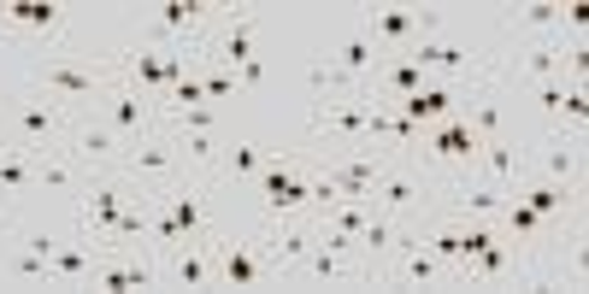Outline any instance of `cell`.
Here are the masks:
<instances>
[{
    "instance_id": "1",
    "label": "cell",
    "mask_w": 589,
    "mask_h": 294,
    "mask_svg": "<svg viewBox=\"0 0 589 294\" xmlns=\"http://www.w3.org/2000/svg\"><path fill=\"white\" fill-rule=\"evenodd\" d=\"M112 71L119 65H95V59H83V53H71L60 48V41H48V53L30 59V71H24V88H36V95H48V100H60V107H95L100 95L112 88Z\"/></svg>"
},
{
    "instance_id": "2",
    "label": "cell",
    "mask_w": 589,
    "mask_h": 294,
    "mask_svg": "<svg viewBox=\"0 0 589 294\" xmlns=\"http://www.w3.org/2000/svg\"><path fill=\"white\" fill-rule=\"evenodd\" d=\"M0 118H7V147H24V154H41V147L71 136V107L36 95V88L7 95V100H0Z\"/></svg>"
},
{
    "instance_id": "3",
    "label": "cell",
    "mask_w": 589,
    "mask_h": 294,
    "mask_svg": "<svg viewBox=\"0 0 589 294\" xmlns=\"http://www.w3.org/2000/svg\"><path fill=\"white\" fill-rule=\"evenodd\" d=\"M378 212H390L395 224H413V218H425V206H430V183L419 171H413V159H383V171H378Z\"/></svg>"
},
{
    "instance_id": "4",
    "label": "cell",
    "mask_w": 589,
    "mask_h": 294,
    "mask_svg": "<svg viewBox=\"0 0 589 294\" xmlns=\"http://www.w3.org/2000/svg\"><path fill=\"white\" fill-rule=\"evenodd\" d=\"M260 24H266L260 12H236V19L224 24V36H212V41H207L212 53H200V59H212L219 71H230V77H236V71L254 59V41H260Z\"/></svg>"
},
{
    "instance_id": "5",
    "label": "cell",
    "mask_w": 589,
    "mask_h": 294,
    "mask_svg": "<svg viewBox=\"0 0 589 294\" xmlns=\"http://www.w3.org/2000/svg\"><path fill=\"white\" fill-rule=\"evenodd\" d=\"M154 200H160L165 212L177 218V230L189 235V242H207V235H212V218H207V188H200V183H183V176H177V183H165Z\"/></svg>"
},
{
    "instance_id": "6",
    "label": "cell",
    "mask_w": 589,
    "mask_h": 294,
    "mask_svg": "<svg viewBox=\"0 0 589 294\" xmlns=\"http://www.w3.org/2000/svg\"><path fill=\"white\" fill-rule=\"evenodd\" d=\"M124 166H131V176H160V183H177L189 159L177 154V142L136 136V142H124Z\"/></svg>"
},
{
    "instance_id": "7",
    "label": "cell",
    "mask_w": 589,
    "mask_h": 294,
    "mask_svg": "<svg viewBox=\"0 0 589 294\" xmlns=\"http://www.w3.org/2000/svg\"><path fill=\"white\" fill-rule=\"evenodd\" d=\"M366 271H371V265H354L348 254H342V247L319 242V235H312L307 259L295 265V277H300V283H360Z\"/></svg>"
},
{
    "instance_id": "8",
    "label": "cell",
    "mask_w": 589,
    "mask_h": 294,
    "mask_svg": "<svg viewBox=\"0 0 589 294\" xmlns=\"http://www.w3.org/2000/svg\"><path fill=\"white\" fill-rule=\"evenodd\" d=\"M360 29L371 36V48H395V53H407L413 41H419V7H378Z\"/></svg>"
},
{
    "instance_id": "9",
    "label": "cell",
    "mask_w": 589,
    "mask_h": 294,
    "mask_svg": "<svg viewBox=\"0 0 589 294\" xmlns=\"http://www.w3.org/2000/svg\"><path fill=\"white\" fill-rule=\"evenodd\" d=\"M312 130H319V136H342V142H366V130H371V100H319V112H312Z\"/></svg>"
},
{
    "instance_id": "10",
    "label": "cell",
    "mask_w": 589,
    "mask_h": 294,
    "mask_svg": "<svg viewBox=\"0 0 589 294\" xmlns=\"http://www.w3.org/2000/svg\"><path fill=\"white\" fill-rule=\"evenodd\" d=\"M219 283H230V289H254V283H266L260 235H230V242H224V259H219Z\"/></svg>"
},
{
    "instance_id": "11",
    "label": "cell",
    "mask_w": 589,
    "mask_h": 294,
    "mask_svg": "<svg viewBox=\"0 0 589 294\" xmlns=\"http://www.w3.org/2000/svg\"><path fill=\"white\" fill-rule=\"evenodd\" d=\"M478 159H483V183H490V188H501V195H513V188H519V176H525V154H519V142H513V136L483 142V147H478Z\"/></svg>"
},
{
    "instance_id": "12",
    "label": "cell",
    "mask_w": 589,
    "mask_h": 294,
    "mask_svg": "<svg viewBox=\"0 0 589 294\" xmlns=\"http://www.w3.org/2000/svg\"><path fill=\"white\" fill-rule=\"evenodd\" d=\"M107 124L119 130L124 142L148 136V124H154V100H142L131 83H124V88H112V95H107Z\"/></svg>"
},
{
    "instance_id": "13",
    "label": "cell",
    "mask_w": 589,
    "mask_h": 294,
    "mask_svg": "<svg viewBox=\"0 0 589 294\" xmlns=\"http://www.w3.org/2000/svg\"><path fill=\"white\" fill-rule=\"evenodd\" d=\"M160 277H171L177 289H207V283H219V265H212L207 242H183V247H171V271Z\"/></svg>"
},
{
    "instance_id": "14",
    "label": "cell",
    "mask_w": 589,
    "mask_h": 294,
    "mask_svg": "<svg viewBox=\"0 0 589 294\" xmlns=\"http://www.w3.org/2000/svg\"><path fill=\"white\" fill-rule=\"evenodd\" d=\"M578 166H584V136L578 130H554L549 136V154H542V176L549 183H566V188H578Z\"/></svg>"
},
{
    "instance_id": "15",
    "label": "cell",
    "mask_w": 589,
    "mask_h": 294,
    "mask_svg": "<svg viewBox=\"0 0 589 294\" xmlns=\"http://www.w3.org/2000/svg\"><path fill=\"white\" fill-rule=\"evenodd\" d=\"M566 59L578 65V48H566V41H542V48H530L519 59V71H525V77H537V83H554V77H566Z\"/></svg>"
},
{
    "instance_id": "16",
    "label": "cell",
    "mask_w": 589,
    "mask_h": 294,
    "mask_svg": "<svg viewBox=\"0 0 589 294\" xmlns=\"http://www.w3.org/2000/svg\"><path fill=\"white\" fill-rule=\"evenodd\" d=\"M501 200H507V195H501V188H490L483 176H466V183L454 188V212H459V218H495Z\"/></svg>"
},
{
    "instance_id": "17",
    "label": "cell",
    "mask_w": 589,
    "mask_h": 294,
    "mask_svg": "<svg viewBox=\"0 0 589 294\" xmlns=\"http://www.w3.org/2000/svg\"><path fill=\"white\" fill-rule=\"evenodd\" d=\"M0 188H7V195H36V166H30L24 147H7V154H0Z\"/></svg>"
},
{
    "instance_id": "18",
    "label": "cell",
    "mask_w": 589,
    "mask_h": 294,
    "mask_svg": "<svg viewBox=\"0 0 589 294\" xmlns=\"http://www.w3.org/2000/svg\"><path fill=\"white\" fill-rule=\"evenodd\" d=\"M0 271H7V277H19V283H48V289H53V277H48V259H41V254H30V247H19L12 259H0Z\"/></svg>"
},
{
    "instance_id": "19",
    "label": "cell",
    "mask_w": 589,
    "mask_h": 294,
    "mask_svg": "<svg viewBox=\"0 0 589 294\" xmlns=\"http://www.w3.org/2000/svg\"><path fill=\"white\" fill-rule=\"evenodd\" d=\"M501 218H507V230L530 235V242H542V235H549V224H542V218L530 212V206H525L519 195H507V200H501Z\"/></svg>"
},
{
    "instance_id": "20",
    "label": "cell",
    "mask_w": 589,
    "mask_h": 294,
    "mask_svg": "<svg viewBox=\"0 0 589 294\" xmlns=\"http://www.w3.org/2000/svg\"><path fill=\"white\" fill-rule=\"evenodd\" d=\"M513 24H519V29H566V7H554V0H530Z\"/></svg>"
},
{
    "instance_id": "21",
    "label": "cell",
    "mask_w": 589,
    "mask_h": 294,
    "mask_svg": "<svg viewBox=\"0 0 589 294\" xmlns=\"http://www.w3.org/2000/svg\"><path fill=\"white\" fill-rule=\"evenodd\" d=\"M171 124H177V136L183 130H195V136H212L219 130V107H183V112H165Z\"/></svg>"
},
{
    "instance_id": "22",
    "label": "cell",
    "mask_w": 589,
    "mask_h": 294,
    "mask_svg": "<svg viewBox=\"0 0 589 294\" xmlns=\"http://www.w3.org/2000/svg\"><path fill=\"white\" fill-rule=\"evenodd\" d=\"M224 166H230V176H254V171L266 166V154H260L254 142H236V147L224 154Z\"/></svg>"
},
{
    "instance_id": "23",
    "label": "cell",
    "mask_w": 589,
    "mask_h": 294,
    "mask_svg": "<svg viewBox=\"0 0 589 294\" xmlns=\"http://www.w3.org/2000/svg\"><path fill=\"white\" fill-rule=\"evenodd\" d=\"M19 247H30V254L53 259V247H60V235H53V230H19Z\"/></svg>"
},
{
    "instance_id": "24",
    "label": "cell",
    "mask_w": 589,
    "mask_h": 294,
    "mask_svg": "<svg viewBox=\"0 0 589 294\" xmlns=\"http://www.w3.org/2000/svg\"><path fill=\"white\" fill-rule=\"evenodd\" d=\"M200 88H207V107H212V100H230V95H236V77H230V71H207V77H200Z\"/></svg>"
},
{
    "instance_id": "25",
    "label": "cell",
    "mask_w": 589,
    "mask_h": 294,
    "mask_svg": "<svg viewBox=\"0 0 589 294\" xmlns=\"http://www.w3.org/2000/svg\"><path fill=\"white\" fill-rule=\"evenodd\" d=\"M177 154H183V159H200V166H207V159H212V136H195V130H183V136H177Z\"/></svg>"
},
{
    "instance_id": "26",
    "label": "cell",
    "mask_w": 589,
    "mask_h": 294,
    "mask_svg": "<svg viewBox=\"0 0 589 294\" xmlns=\"http://www.w3.org/2000/svg\"><path fill=\"white\" fill-rule=\"evenodd\" d=\"M236 83H248V88H254V83H266V59H248V65L236 71Z\"/></svg>"
}]
</instances>
